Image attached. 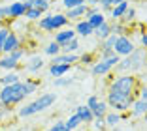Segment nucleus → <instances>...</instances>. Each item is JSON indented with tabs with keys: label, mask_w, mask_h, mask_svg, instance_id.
Segmentation results:
<instances>
[{
	"label": "nucleus",
	"mask_w": 147,
	"mask_h": 131,
	"mask_svg": "<svg viewBox=\"0 0 147 131\" xmlns=\"http://www.w3.org/2000/svg\"><path fill=\"white\" fill-rule=\"evenodd\" d=\"M23 77L19 75L17 71H6L4 75L0 77V86H9V84H17L21 82Z\"/></svg>",
	"instance_id": "obj_24"
},
{
	"label": "nucleus",
	"mask_w": 147,
	"mask_h": 131,
	"mask_svg": "<svg viewBox=\"0 0 147 131\" xmlns=\"http://www.w3.org/2000/svg\"><path fill=\"white\" fill-rule=\"evenodd\" d=\"M111 23V34L113 36H130V26L125 25L123 21H109Z\"/></svg>",
	"instance_id": "obj_25"
},
{
	"label": "nucleus",
	"mask_w": 147,
	"mask_h": 131,
	"mask_svg": "<svg viewBox=\"0 0 147 131\" xmlns=\"http://www.w3.org/2000/svg\"><path fill=\"white\" fill-rule=\"evenodd\" d=\"M43 55H47V56H57V55H61V45L55 41H49L47 45L43 47Z\"/></svg>",
	"instance_id": "obj_30"
},
{
	"label": "nucleus",
	"mask_w": 147,
	"mask_h": 131,
	"mask_svg": "<svg viewBox=\"0 0 147 131\" xmlns=\"http://www.w3.org/2000/svg\"><path fill=\"white\" fill-rule=\"evenodd\" d=\"M57 101V94L55 92H45V94H40V97H36L34 101L26 103V105L19 107L17 110V116L19 118H28V116H34L38 112H43L47 110L49 107H53V103Z\"/></svg>",
	"instance_id": "obj_2"
},
{
	"label": "nucleus",
	"mask_w": 147,
	"mask_h": 131,
	"mask_svg": "<svg viewBox=\"0 0 147 131\" xmlns=\"http://www.w3.org/2000/svg\"><path fill=\"white\" fill-rule=\"evenodd\" d=\"M43 131H49V129H43Z\"/></svg>",
	"instance_id": "obj_47"
},
{
	"label": "nucleus",
	"mask_w": 147,
	"mask_h": 131,
	"mask_svg": "<svg viewBox=\"0 0 147 131\" xmlns=\"http://www.w3.org/2000/svg\"><path fill=\"white\" fill-rule=\"evenodd\" d=\"M49 131H70V129L64 126V120H57V122L49 127Z\"/></svg>",
	"instance_id": "obj_40"
},
{
	"label": "nucleus",
	"mask_w": 147,
	"mask_h": 131,
	"mask_svg": "<svg viewBox=\"0 0 147 131\" xmlns=\"http://www.w3.org/2000/svg\"><path fill=\"white\" fill-rule=\"evenodd\" d=\"M9 32H11V30H9L8 26H2V28H0V56H2V45H4V41H6Z\"/></svg>",
	"instance_id": "obj_39"
},
{
	"label": "nucleus",
	"mask_w": 147,
	"mask_h": 131,
	"mask_svg": "<svg viewBox=\"0 0 147 131\" xmlns=\"http://www.w3.org/2000/svg\"><path fill=\"white\" fill-rule=\"evenodd\" d=\"M45 2H49V4H51V2H55V0H45Z\"/></svg>",
	"instance_id": "obj_45"
},
{
	"label": "nucleus",
	"mask_w": 147,
	"mask_h": 131,
	"mask_svg": "<svg viewBox=\"0 0 147 131\" xmlns=\"http://www.w3.org/2000/svg\"><path fill=\"white\" fill-rule=\"evenodd\" d=\"M119 56L113 53V55L106 56V58H98L94 64L91 66V73L94 77H104V75H109V73L115 69V66L119 64Z\"/></svg>",
	"instance_id": "obj_7"
},
{
	"label": "nucleus",
	"mask_w": 147,
	"mask_h": 131,
	"mask_svg": "<svg viewBox=\"0 0 147 131\" xmlns=\"http://www.w3.org/2000/svg\"><path fill=\"white\" fill-rule=\"evenodd\" d=\"M19 68H21V62L13 60L9 55L0 56V69H4V71H17Z\"/></svg>",
	"instance_id": "obj_15"
},
{
	"label": "nucleus",
	"mask_w": 147,
	"mask_h": 131,
	"mask_svg": "<svg viewBox=\"0 0 147 131\" xmlns=\"http://www.w3.org/2000/svg\"><path fill=\"white\" fill-rule=\"evenodd\" d=\"M104 124H106V129L108 131H111L113 127H117V126H121V114L119 112H113V110H108V112L104 114Z\"/></svg>",
	"instance_id": "obj_23"
},
{
	"label": "nucleus",
	"mask_w": 147,
	"mask_h": 131,
	"mask_svg": "<svg viewBox=\"0 0 147 131\" xmlns=\"http://www.w3.org/2000/svg\"><path fill=\"white\" fill-rule=\"evenodd\" d=\"M136 17H138V11H136V8H132V6H130V8L125 11V15L121 17V21L125 23V25L130 26L132 23H136Z\"/></svg>",
	"instance_id": "obj_29"
},
{
	"label": "nucleus",
	"mask_w": 147,
	"mask_h": 131,
	"mask_svg": "<svg viewBox=\"0 0 147 131\" xmlns=\"http://www.w3.org/2000/svg\"><path fill=\"white\" fill-rule=\"evenodd\" d=\"M74 32H76V36H79V38H89V36H92V32H94V30H92V26L89 25L85 19H81V21L76 23Z\"/></svg>",
	"instance_id": "obj_19"
},
{
	"label": "nucleus",
	"mask_w": 147,
	"mask_h": 131,
	"mask_svg": "<svg viewBox=\"0 0 147 131\" xmlns=\"http://www.w3.org/2000/svg\"><path fill=\"white\" fill-rule=\"evenodd\" d=\"M142 79H138L136 75H130V73H119L109 80L108 92H115L121 94V96H134L138 99V90L142 86Z\"/></svg>",
	"instance_id": "obj_1"
},
{
	"label": "nucleus",
	"mask_w": 147,
	"mask_h": 131,
	"mask_svg": "<svg viewBox=\"0 0 147 131\" xmlns=\"http://www.w3.org/2000/svg\"><path fill=\"white\" fill-rule=\"evenodd\" d=\"M9 56H11L13 60H17V62H21V60H23V58L26 56V51H25V47H21V49H17V51L9 53Z\"/></svg>",
	"instance_id": "obj_38"
},
{
	"label": "nucleus",
	"mask_w": 147,
	"mask_h": 131,
	"mask_svg": "<svg viewBox=\"0 0 147 131\" xmlns=\"http://www.w3.org/2000/svg\"><path fill=\"white\" fill-rule=\"evenodd\" d=\"M72 82H74V77H59V79H55V86H57V88L70 86Z\"/></svg>",
	"instance_id": "obj_36"
},
{
	"label": "nucleus",
	"mask_w": 147,
	"mask_h": 131,
	"mask_svg": "<svg viewBox=\"0 0 147 131\" xmlns=\"http://www.w3.org/2000/svg\"><path fill=\"white\" fill-rule=\"evenodd\" d=\"M21 47H23V39L11 30V32L8 34V38H6L4 45H2V55H9V53L17 51V49H21Z\"/></svg>",
	"instance_id": "obj_10"
},
{
	"label": "nucleus",
	"mask_w": 147,
	"mask_h": 131,
	"mask_svg": "<svg viewBox=\"0 0 147 131\" xmlns=\"http://www.w3.org/2000/svg\"><path fill=\"white\" fill-rule=\"evenodd\" d=\"M68 23L70 21L66 19L64 13H47V15H42V19L38 21V28L43 32H59L66 28Z\"/></svg>",
	"instance_id": "obj_5"
},
{
	"label": "nucleus",
	"mask_w": 147,
	"mask_h": 131,
	"mask_svg": "<svg viewBox=\"0 0 147 131\" xmlns=\"http://www.w3.org/2000/svg\"><path fill=\"white\" fill-rule=\"evenodd\" d=\"M87 107H89V110L92 112V116L94 118H104V114L108 112V103L104 101V99H100L98 96H91L89 99H87V103H85Z\"/></svg>",
	"instance_id": "obj_9"
},
{
	"label": "nucleus",
	"mask_w": 147,
	"mask_h": 131,
	"mask_svg": "<svg viewBox=\"0 0 147 131\" xmlns=\"http://www.w3.org/2000/svg\"><path fill=\"white\" fill-rule=\"evenodd\" d=\"M111 131H134V127H130V126H117V127H113Z\"/></svg>",
	"instance_id": "obj_43"
},
{
	"label": "nucleus",
	"mask_w": 147,
	"mask_h": 131,
	"mask_svg": "<svg viewBox=\"0 0 147 131\" xmlns=\"http://www.w3.org/2000/svg\"><path fill=\"white\" fill-rule=\"evenodd\" d=\"M115 41H117V36H109L106 38L104 41H100V51H113V47H115Z\"/></svg>",
	"instance_id": "obj_32"
},
{
	"label": "nucleus",
	"mask_w": 147,
	"mask_h": 131,
	"mask_svg": "<svg viewBox=\"0 0 147 131\" xmlns=\"http://www.w3.org/2000/svg\"><path fill=\"white\" fill-rule=\"evenodd\" d=\"M134 99H136L134 96H121V94H115V92H108L104 101L108 103V109L121 114V112H128Z\"/></svg>",
	"instance_id": "obj_6"
},
{
	"label": "nucleus",
	"mask_w": 147,
	"mask_h": 131,
	"mask_svg": "<svg viewBox=\"0 0 147 131\" xmlns=\"http://www.w3.org/2000/svg\"><path fill=\"white\" fill-rule=\"evenodd\" d=\"M121 2H125V0H111V6H115V4H121Z\"/></svg>",
	"instance_id": "obj_44"
},
{
	"label": "nucleus",
	"mask_w": 147,
	"mask_h": 131,
	"mask_svg": "<svg viewBox=\"0 0 147 131\" xmlns=\"http://www.w3.org/2000/svg\"><path fill=\"white\" fill-rule=\"evenodd\" d=\"M43 66H45V62H43V58L40 55H32L30 58L25 62V69L28 73H40Z\"/></svg>",
	"instance_id": "obj_11"
},
{
	"label": "nucleus",
	"mask_w": 147,
	"mask_h": 131,
	"mask_svg": "<svg viewBox=\"0 0 147 131\" xmlns=\"http://www.w3.org/2000/svg\"><path fill=\"white\" fill-rule=\"evenodd\" d=\"M79 39L78 38H74V39H70V41H66L64 45H61V53L62 55H78V51H79Z\"/></svg>",
	"instance_id": "obj_27"
},
{
	"label": "nucleus",
	"mask_w": 147,
	"mask_h": 131,
	"mask_svg": "<svg viewBox=\"0 0 147 131\" xmlns=\"http://www.w3.org/2000/svg\"><path fill=\"white\" fill-rule=\"evenodd\" d=\"M92 34L98 38V41H104L106 38H109V36H111V23H109V21L102 23L98 28H94V32H92Z\"/></svg>",
	"instance_id": "obj_26"
},
{
	"label": "nucleus",
	"mask_w": 147,
	"mask_h": 131,
	"mask_svg": "<svg viewBox=\"0 0 147 131\" xmlns=\"http://www.w3.org/2000/svg\"><path fill=\"white\" fill-rule=\"evenodd\" d=\"M74 114H78V118L81 120V124H85V126H91V122L94 120V116H92V112L89 110L87 105H78L76 110H74Z\"/></svg>",
	"instance_id": "obj_14"
},
{
	"label": "nucleus",
	"mask_w": 147,
	"mask_h": 131,
	"mask_svg": "<svg viewBox=\"0 0 147 131\" xmlns=\"http://www.w3.org/2000/svg\"><path fill=\"white\" fill-rule=\"evenodd\" d=\"M143 66H145V49L136 47L134 53H130L128 56L119 60V64L115 66V71H117V75L119 73H130V75H134L136 71H142Z\"/></svg>",
	"instance_id": "obj_3"
},
{
	"label": "nucleus",
	"mask_w": 147,
	"mask_h": 131,
	"mask_svg": "<svg viewBox=\"0 0 147 131\" xmlns=\"http://www.w3.org/2000/svg\"><path fill=\"white\" fill-rule=\"evenodd\" d=\"M134 49H136V43L130 36H119L117 41H115V47H113V53H115L119 58H125L130 53H134Z\"/></svg>",
	"instance_id": "obj_8"
},
{
	"label": "nucleus",
	"mask_w": 147,
	"mask_h": 131,
	"mask_svg": "<svg viewBox=\"0 0 147 131\" xmlns=\"http://www.w3.org/2000/svg\"><path fill=\"white\" fill-rule=\"evenodd\" d=\"M87 0H62V6L64 9H72V8H78V6H83Z\"/></svg>",
	"instance_id": "obj_37"
},
{
	"label": "nucleus",
	"mask_w": 147,
	"mask_h": 131,
	"mask_svg": "<svg viewBox=\"0 0 147 131\" xmlns=\"http://www.w3.org/2000/svg\"><path fill=\"white\" fill-rule=\"evenodd\" d=\"M128 8H130L128 0H125V2H121V4L111 6V9H109V17H111V21H121V17L125 15V11Z\"/></svg>",
	"instance_id": "obj_20"
},
{
	"label": "nucleus",
	"mask_w": 147,
	"mask_h": 131,
	"mask_svg": "<svg viewBox=\"0 0 147 131\" xmlns=\"http://www.w3.org/2000/svg\"><path fill=\"white\" fill-rule=\"evenodd\" d=\"M70 69H72V66H68V64H49V75L55 77V79H59V77H66L70 73Z\"/></svg>",
	"instance_id": "obj_13"
},
{
	"label": "nucleus",
	"mask_w": 147,
	"mask_h": 131,
	"mask_svg": "<svg viewBox=\"0 0 147 131\" xmlns=\"http://www.w3.org/2000/svg\"><path fill=\"white\" fill-rule=\"evenodd\" d=\"M8 21V4L0 6V28L4 26V23Z\"/></svg>",
	"instance_id": "obj_41"
},
{
	"label": "nucleus",
	"mask_w": 147,
	"mask_h": 131,
	"mask_svg": "<svg viewBox=\"0 0 147 131\" xmlns=\"http://www.w3.org/2000/svg\"><path fill=\"white\" fill-rule=\"evenodd\" d=\"M25 97L26 96H25V90H23V82L0 88V105H4V107H11L13 109V107L21 105Z\"/></svg>",
	"instance_id": "obj_4"
},
{
	"label": "nucleus",
	"mask_w": 147,
	"mask_h": 131,
	"mask_svg": "<svg viewBox=\"0 0 147 131\" xmlns=\"http://www.w3.org/2000/svg\"><path fill=\"white\" fill-rule=\"evenodd\" d=\"M85 13H87V4L83 6H78V8H72V9H66V19L68 21H81V19H85Z\"/></svg>",
	"instance_id": "obj_21"
},
{
	"label": "nucleus",
	"mask_w": 147,
	"mask_h": 131,
	"mask_svg": "<svg viewBox=\"0 0 147 131\" xmlns=\"http://www.w3.org/2000/svg\"><path fill=\"white\" fill-rule=\"evenodd\" d=\"M25 6H23L21 0H15V2H11V4H8V21L9 19H21L23 15H25Z\"/></svg>",
	"instance_id": "obj_12"
},
{
	"label": "nucleus",
	"mask_w": 147,
	"mask_h": 131,
	"mask_svg": "<svg viewBox=\"0 0 147 131\" xmlns=\"http://www.w3.org/2000/svg\"><path fill=\"white\" fill-rule=\"evenodd\" d=\"M64 126L68 127L70 131H78L79 127L83 126V124H81V120L78 118V114H74V112H72V114L68 116V120H64Z\"/></svg>",
	"instance_id": "obj_28"
},
{
	"label": "nucleus",
	"mask_w": 147,
	"mask_h": 131,
	"mask_svg": "<svg viewBox=\"0 0 147 131\" xmlns=\"http://www.w3.org/2000/svg\"><path fill=\"white\" fill-rule=\"evenodd\" d=\"M145 112H147V101L134 99V103H132V107H130L128 114L132 116V118H142V116H145Z\"/></svg>",
	"instance_id": "obj_16"
},
{
	"label": "nucleus",
	"mask_w": 147,
	"mask_h": 131,
	"mask_svg": "<svg viewBox=\"0 0 147 131\" xmlns=\"http://www.w3.org/2000/svg\"><path fill=\"white\" fill-rule=\"evenodd\" d=\"M91 131H108L106 129V124H104V118H94L91 122Z\"/></svg>",
	"instance_id": "obj_35"
},
{
	"label": "nucleus",
	"mask_w": 147,
	"mask_h": 131,
	"mask_svg": "<svg viewBox=\"0 0 147 131\" xmlns=\"http://www.w3.org/2000/svg\"><path fill=\"white\" fill-rule=\"evenodd\" d=\"M74 38H78L76 32H74V28H62V30H59V32H55V39H53V41L59 43V45H64L66 41H70V39H74Z\"/></svg>",
	"instance_id": "obj_22"
},
{
	"label": "nucleus",
	"mask_w": 147,
	"mask_h": 131,
	"mask_svg": "<svg viewBox=\"0 0 147 131\" xmlns=\"http://www.w3.org/2000/svg\"><path fill=\"white\" fill-rule=\"evenodd\" d=\"M23 82V90H25V96H32L34 92H38L40 84H42V80L36 79V77H26L25 80H21Z\"/></svg>",
	"instance_id": "obj_17"
},
{
	"label": "nucleus",
	"mask_w": 147,
	"mask_h": 131,
	"mask_svg": "<svg viewBox=\"0 0 147 131\" xmlns=\"http://www.w3.org/2000/svg\"><path fill=\"white\" fill-rule=\"evenodd\" d=\"M85 21L92 26V30H94V28H98L102 23H106L108 19H106V13H102V9H98V11H94V13H87Z\"/></svg>",
	"instance_id": "obj_18"
},
{
	"label": "nucleus",
	"mask_w": 147,
	"mask_h": 131,
	"mask_svg": "<svg viewBox=\"0 0 147 131\" xmlns=\"http://www.w3.org/2000/svg\"><path fill=\"white\" fill-rule=\"evenodd\" d=\"M42 15H43V13L40 11V9L28 8V9L25 11V15H23V17H25L26 21H30V23H36V21H40V19H42Z\"/></svg>",
	"instance_id": "obj_31"
},
{
	"label": "nucleus",
	"mask_w": 147,
	"mask_h": 131,
	"mask_svg": "<svg viewBox=\"0 0 147 131\" xmlns=\"http://www.w3.org/2000/svg\"><path fill=\"white\" fill-rule=\"evenodd\" d=\"M11 114H13V109H11V107H4V105H0V126L8 122Z\"/></svg>",
	"instance_id": "obj_34"
},
{
	"label": "nucleus",
	"mask_w": 147,
	"mask_h": 131,
	"mask_svg": "<svg viewBox=\"0 0 147 131\" xmlns=\"http://www.w3.org/2000/svg\"><path fill=\"white\" fill-rule=\"evenodd\" d=\"M140 47H142V49H145V47H147V34H145V32H140Z\"/></svg>",
	"instance_id": "obj_42"
},
{
	"label": "nucleus",
	"mask_w": 147,
	"mask_h": 131,
	"mask_svg": "<svg viewBox=\"0 0 147 131\" xmlns=\"http://www.w3.org/2000/svg\"><path fill=\"white\" fill-rule=\"evenodd\" d=\"M81 66H85V68H91L92 64L96 62V58H94V55L92 53H83L81 56H79V60H78Z\"/></svg>",
	"instance_id": "obj_33"
},
{
	"label": "nucleus",
	"mask_w": 147,
	"mask_h": 131,
	"mask_svg": "<svg viewBox=\"0 0 147 131\" xmlns=\"http://www.w3.org/2000/svg\"><path fill=\"white\" fill-rule=\"evenodd\" d=\"M83 131H91V129H83Z\"/></svg>",
	"instance_id": "obj_46"
}]
</instances>
